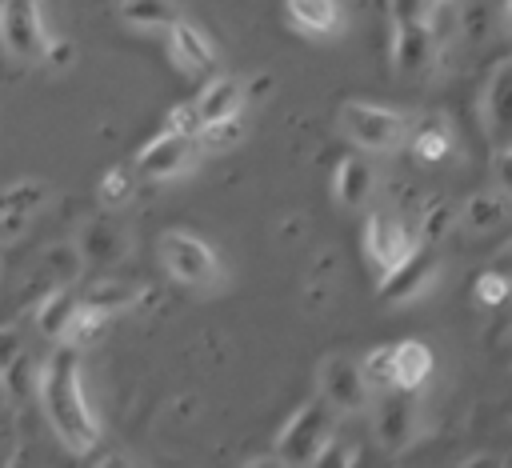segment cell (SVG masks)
Listing matches in <instances>:
<instances>
[{"label":"cell","instance_id":"6da1fadb","mask_svg":"<svg viewBox=\"0 0 512 468\" xmlns=\"http://www.w3.org/2000/svg\"><path fill=\"white\" fill-rule=\"evenodd\" d=\"M44 420L52 424L56 440L72 452V456H88L100 440V424L84 400V380H80V348L64 344L48 352V360H40L36 368V392Z\"/></svg>","mask_w":512,"mask_h":468},{"label":"cell","instance_id":"7a4b0ae2","mask_svg":"<svg viewBox=\"0 0 512 468\" xmlns=\"http://www.w3.org/2000/svg\"><path fill=\"white\" fill-rule=\"evenodd\" d=\"M336 408L324 400V396H312V400H304L292 416H288V424L280 428V436H276V460L280 464H316V456L324 452V444L332 440V432L340 428L336 424Z\"/></svg>","mask_w":512,"mask_h":468},{"label":"cell","instance_id":"3957f363","mask_svg":"<svg viewBox=\"0 0 512 468\" xmlns=\"http://www.w3.org/2000/svg\"><path fill=\"white\" fill-rule=\"evenodd\" d=\"M340 128L364 152H396L400 144H408L412 120L400 108H384V104H368V100H348L340 108Z\"/></svg>","mask_w":512,"mask_h":468},{"label":"cell","instance_id":"277c9868","mask_svg":"<svg viewBox=\"0 0 512 468\" xmlns=\"http://www.w3.org/2000/svg\"><path fill=\"white\" fill-rule=\"evenodd\" d=\"M160 260L188 288H216L220 284V264H216L212 248L184 228H168L160 236Z\"/></svg>","mask_w":512,"mask_h":468},{"label":"cell","instance_id":"5b68a950","mask_svg":"<svg viewBox=\"0 0 512 468\" xmlns=\"http://www.w3.org/2000/svg\"><path fill=\"white\" fill-rule=\"evenodd\" d=\"M420 244L416 232V216H400L392 208H376L364 224V252L376 264V272L384 276L388 268H396L412 248Z\"/></svg>","mask_w":512,"mask_h":468},{"label":"cell","instance_id":"8992f818","mask_svg":"<svg viewBox=\"0 0 512 468\" xmlns=\"http://www.w3.org/2000/svg\"><path fill=\"white\" fill-rule=\"evenodd\" d=\"M0 44L20 60H40L48 32L40 24L36 0H0Z\"/></svg>","mask_w":512,"mask_h":468},{"label":"cell","instance_id":"52a82bcc","mask_svg":"<svg viewBox=\"0 0 512 468\" xmlns=\"http://www.w3.org/2000/svg\"><path fill=\"white\" fill-rule=\"evenodd\" d=\"M196 156H200V148H196V140H188V136H176V132H160V136H152L140 152H136V176H144V180H172V176H180V172H188L192 164H196Z\"/></svg>","mask_w":512,"mask_h":468},{"label":"cell","instance_id":"ba28073f","mask_svg":"<svg viewBox=\"0 0 512 468\" xmlns=\"http://www.w3.org/2000/svg\"><path fill=\"white\" fill-rule=\"evenodd\" d=\"M376 404V436L388 452H400L408 448V440L416 436V392L408 388H384V392H372Z\"/></svg>","mask_w":512,"mask_h":468},{"label":"cell","instance_id":"9c48e42d","mask_svg":"<svg viewBox=\"0 0 512 468\" xmlns=\"http://www.w3.org/2000/svg\"><path fill=\"white\" fill-rule=\"evenodd\" d=\"M316 384H320V396L336 408V412H364L372 392L360 376V364L352 356H328L316 372Z\"/></svg>","mask_w":512,"mask_h":468},{"label":"cell","instance_id":"30bf717a","mask_svg":"<svg viewBox=\"0 0 512 468\" xmlns=\"http://www.w3.org/2000/svg\"><path fill=\"white\" fill-rule=\"evenodd\" d=\"M164 32H168V56H172V64L184 76H208L216 68V48H212V40L192 20H180L176 16Z\"/></svg>","mask_w":512,"mask_h":468},{"label":"cell","instance_id":"8fae6325","mask_svg":"<svg viewBox=\"0 0 512 468\" xmlns=\"http://www.w3.org/2000/svg\"><path fill=\"white\" fill-rule=\"evenodd\" d=\"M508 120H512V64L500 60L480 88V124L488 128L496 148L508 144Z\"/></svg>","mask_w":512,"mask_h":468},{"label":"cell","instance_id":"7c38bea8","mask_svg":"<svg viewBox=\"0 0 512 468\" xmlns=\"http://www.w3.org/2000/svg\"><path fill=\"white\" fill-rule=\"evenodd\" d=\"M432 276H436V256L428 252V248H412L396 268H388L384 276H380V296L388 300V304H400V300H412V296H424V288L432 284Z\"/></svg>","mask_w":512,"mask_h":468},{"label":"cell","instance_id":"4fadbf2b","mask_svg":"<svg viewBox=\"0 0 512 468\" xmlns=\"http://www.w3.org/2000/svg\"><path fill=\"white\" fill-rule=\"evenodd\" d=\"M436 56V36L424 20H396L392 32V68L400 76H420Z\"/></svg>","mask_w":512,"mask_h":468},{"label":"cell","instance_id":"5bb4252c","mask_svg":"<svg viewBox=\"0 0 512 468\" xmlns=\"http://www.w3.org/2000/svg\"><path fill=\"white\" fill-rule=\"evenodd\" d=\"M284 16L296 32H304L312 40H332L344 32L340 0H284Z\"/></svg>","mask_w":512,"mask_h":468},{"label":"cell","instance_id":"9a60e30c","mask_svg":"<svg viewBox=\"0 0 512 468\" xmlns=\"http://www.w3.org/2000/svg\"><path fill=\"white\" fill-rule=\"evenodd\" d=\"M388 356H392V384L396 388H408V392H420L432 376V348L424 340H400V344H388Z\"/></svg>","mask_w":512,"mask_h":468},{"label":"cell","instance_id":"2e32d148","mask_svg":"<svg viewBox=\"0 0 512 468\" xmlns=\"http://www.w3.org/2000/svg\"><path fill=\"white\" fill-rule=\"evenodd\" d=\"M76 308H80V296L68 292V284L64 288H48L40 296V304H36V328H40V336H48V340L60 344L68 336V328H72Z\"/></svg>","mask_w":512,"mask_h":468},{"label":"cell","instance_id":"e0dca14e","mask_svg":"<svg viewBox=\"0 0 512 468\" xmlns=\"http://www.w3.org/2000/svg\"><path fill=\"white\" fill-rule=\"evenodd\" d=\"M196 112H200V124L204 120H220V116H240L244 108V92H240V80L236 76H212L200 96L192 100Z\"/></svg>","mask_w":512,"mask_h":468},{"label":"cell","instance_id":"ac0fdd59","mask_svg":"<svg viewBox=\"0 0 512 468\" xmlns=\"http://www.w3.org/2000/svg\"><path fill=\"white\" fill-rule=\"evenodd\" d=\"M372 184H376L372 164H368L364 156H344L340 168H336L332 192H336V200H340L344 208H360V204L372 196Z\"/></svg>","mask_w":512,"mask_h":468},{"label":"cell","instance_id":"d6986e66","mask_svg":"<svg viewBox=\"0 0 512 468\" xmlns=\"http://www.w3.org/2000/svg\"><path fill=\"white\" fill-rule=\"evenodd\" d=\"M76 248H80V260H84V264H116L128 244H124V232H120L116 224L92 220V224L80 232Z\"/></svg>","mask_w":512,"mask_h":468},{"label":"cell","instance_id":"ffe728a7","mask_svg":"<svg viewBox=\"0 0 512 468\" xmlns=\"http://www.w3.org/2000/svg\"><path fill=\"white\" fill-rule=\"evenodd\" d=\"M84 260H80V248L76 244H52L40 252V268H36V284L44 288H64L80 276Z\"/></svg>","mask_w":512,"mask_h":468},{"label":"cell","instance_id":"44dd1931","mask_svg":"<svg viewBox=\"0 0 512 468\" xmlns=\"http://www.w3.org/2000/svg\"><path fill=\"white\" fill-rule=\"evenodd\" d=\"M508 192L504 188H496V192H476L468 204H464V224H468V232H496V228H504V220H508V200H504Z\"/></svg>","mask_w":512,"mask_h":468},{"label":"cell","instance_id":"7402d4cb","mask_svg":"<svg viewBox=\"0 0 512 468\" xmlns=\"http://www.w3.org/2000/svg\"><path fill=\"white\" fill-rule=\"evenodd\" d=\"M40 196H44V184H16V188H8L4 196H0V232L4 236H16V228L32 216V208L40 204Z\"/></svg>","mask_w":512,"mask_h":468},{"label":"cell","instance_id":"603a6c76","mask_svg":"<svg viewBox=\"0 0 512 468\" xmlns=\"http://www.w3.org/2000/svg\"><path fill=\"white\" fill-rule=\"evenodd\" d=\"M240 136H244L240 116H220V120H204L192 140H196L200 152H228V148L240 144Z\"/></svg>","mask_w":512,"mask_h":468},{"label":"cell","instance_id":"cb8c5ba5","mask_svg":"<svg viewBox=\"0 0 512 468\" xmlns=\"http://www.w3.org/2000/svg\"><path fill=\"white\" fill-rule=\"evenodd\" d=\"M496 4H488V0H464L460 8H456V32L464 36V40H488L492 36V24H496Z\"/></svg>","mask_w":512,"mask_h":468},{"label":"cell","instance_id":"d4e9b609","mask_svg":"<svg viewBox=\"0 0 512 468\" xmlns=\"http://www.w3.org/2000/svg\"><path fill=\"white\" fill-rule=\"evenodd\" d=\"M120 16L132 28H168L176 20L172 0H120Z\"/></svg>","mask_w":512,"mask_h":468},{"label":"cell","instance_id":"484cf974","mask_svg":"<svg viewBox=\"0 0 512 468\" xmlns=\"http://www.w3.org/2000/svg\"><path fill=\"white\" fill-rule=\"evenodd\" d=\"M408 140H412V156L420 164H440L448 156V148H452V132L444 124H424V128L408 132Z\"/></svg>","mask_w":512,"mask_h":468},{"label":"cell","instance_id":"4316f807","mask_svg":"<svg viewBox=\"0 0 512 468\" xmlns=\"http://www.w3.org/2000/svg\"><path fill=\"white\" fill-rule=\"evenodd\" d=\"M132 192H136V168H128V164H112V168L96 180V196H100V204H108V208L128 204Z\"/></svg>","mask_w":512,"mask_h":468},{"label":"cell","instance_id":"83f0119b","mask_svg":"<svg viewBox=\"0 0 512 468\" xmlns=\"http://www.w3.org/2000/svg\"><path fill=\"white\" fill-rule=\"evenodd\" d=\"M360 364V376H364V384H368V392H384V388H396L392 384V356H388V348H372L364 360H356Z\"/></svg>","mask_w":512,"mask_h":468},{"label":"cell","instance_id":"f1b7e54d","mask_svg":"<svg viewBox=\"0 0 512 468\" xmlns=\"http://www.w3.org/2000/svg\"><path fill=\"white\" fill-rule=\"evenodd\" d=\"M80 300H84V304H92V308H100V312H112V308H120V304H128V300H132V288H128V284H120V280H100V284H92Z\"/></svg>","mask_w":512,"mask_h":468},{"label":"cell","instance_id":"f546056e","mask_svg":"<svg viewBox=\"0 0 512 468\" xmlns=\"http://www.w3.org/2000/svg\"><path fill=\"white\" fill-rule=\"evenodd\" d=\"M472 292H476V300H480V304L500 308V304H504V296H508V276H504L500 268H488V272H480V276H476Z\"/></svg>","mask_w":512,"mask_h":468},{"label":"cell","instance_id":"4dcf8cb0","mask_svg":"<svg viewBox=\"0 0 512 468\" xmlns=\"http://www.w3.org/2000/svg\"><path fill=\"white\" fill-rule=\"evenodd\" d=\"M164 128L176 132V136H188V140H192V136L200 132V112H196V104H192V100L172 104L168 116H164Z\"/></svg>","mask_w":512,"mask_h":468},{"label":"cell","instance_id":"1f68e13d","mask_svg":"<svg viewBox=\"0 0 512 468\" xmlns=\"http://www.w3.org/2000/svg\"><path fill=\"white\" fill-rule=\"evenodd\" d=\"M20 452V424H16V412L0 400V464H12Z\"/></svg>","mask_w":512,"mask_h":468},{"label":"cell","instance_id":"d6a6232c","mask_svg":"<svg viewBox=\"0 0 512 468\" xmlns=\"http://www.w3.org/2000/svg\"><path fill=\"white\" fill-rule=\"evenodd\" d=\"M20 356H28V336L20 332V328H0V372L4 368H12Z\"/></svg>","mask_w":512,"mask_h":468},{"label":"cell","instance_id":"836d02e7","mask_svg":"<svg viewBox=\"0 0 512 468\" xmlns=\"http://www.w3.org/2000/svg\"><path fill=\"white\" fill-rule=\"evenodd\" d=\"M40 60H44V64H52L56 72H64V68L76 60V44H72V40H52V36H48V44H44Z\"/></svg>","mask_w":512,"mask_h":468},{"label":"cell","instance_id":"e575fe53","mask_svg":"<svg viewBox=\"0 0 512 468\" xmlns=\"http://www.w3.org/2000/svg\"><path fill=\"white\" fill-rule=\"evenodd\" d=\"M432 4H440V0H388L392 20H424L432 12Z\"/></svg>","mask_w":512,"mask_h":468},{"label":"cell","instance_id":"d590c367","mask_svg":"<svg viewBox=\"0 0 512 468\" xmlns=\"http://www.w3.org/2000/svg\"><path fill=\"white\" fill-rule=\"evenodd\" d=\"M240 92H244V104L248 100H264L268 92H272V72H260V76H252V80H240Z\"/></svg>","mask_w":512,"mask_h":468},{"label":"cell","instance_id":"8d00e7d4","mask_svg":"<svg viewBox=\"0 0 512 468\" xmlns=\"http://www.w3.org/2000/svg\"><path fill=\"white\" fill-rule=\"evenodd\" d=\"M488 4H496V8H504V4H508V0H488Z\"/></svg>","mask_w":512,"mask_h":468},{"label":"cell","instance_id":"74e56055","mask_svg":"<svg viewBox=\"0 0 512 468\" xmlns=\"http://www.w3.org/2000/svg\"><path fill=\"white\" fill-rule=\"evenodd\" d=\"M0 400H4V384H0Z\"/></svg>","mask_w":512,"mask_h":468}]
</instances>
